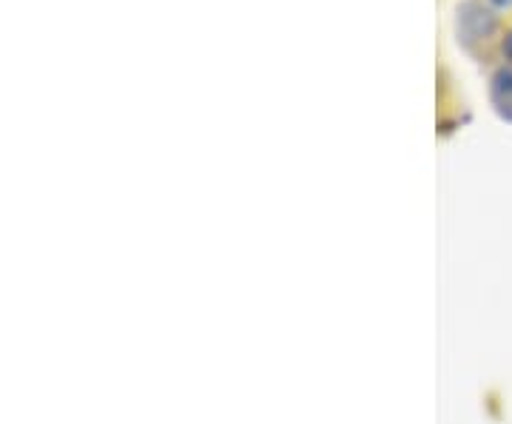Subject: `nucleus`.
Segmentation results:
<instances>
[{"instance_id": "nucleus-1", "label": "nucleus", "mask_w": 512, "mask_h": 424, "mask_svg": "<svg viewBox=\"0 0 512 424\" xmlns=\"http://www.w3.org/2000/svg\"><path fill=\"white\" fill-rule=\"evenodd\" d=\"M490 6H493V9H501V12H504V9H512V0H490Z\"/></svg>"}, {"instance_id": "nucleus-2", "label": "nucleus", "mask_w": 512, "mask_h": 424, "mask_svg": "<svg viewBox=\"0 0 512 424\" xmlns=\"http://www.w3.org/2000/svg\"><path fill=\"white\" fill-rule=\"evenodd\" d=\"M504 57L510 60V66H512V32L510 37H507V43H504Z\"/></svg>"}]
</instances>
